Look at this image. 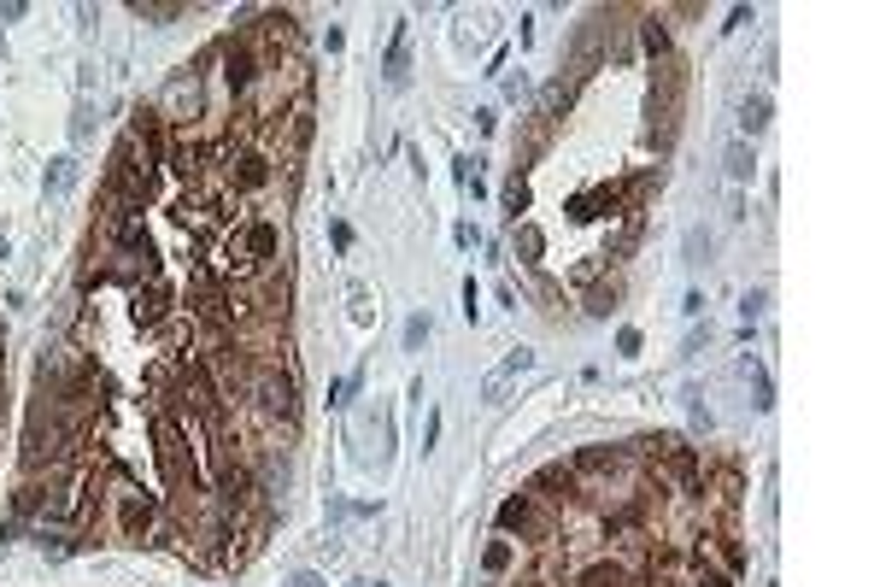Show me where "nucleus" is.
I'll use <instances>...</instances> for the list:
<instances>
[{
    "instance_id": "obj_1",
    "label": "nucleus",
    "mask_w": 880,
    "mask_h": 587,
    "mask_svg": "<svg viewBox=\"0 0 880 587\" xmlns=\"http://www.w3.org/2000/svg\"><path fill=\"white\" fill-rule=\"evenodd\" d=\"M194 306H200V318L206 323H241V294L235 288H224V282L211 277V270H200L194 277Z\"/></svg>"
},
{
    "instance_id": "obj_2",
    "label": "nucleus",
    "mask_w": 880,
    "mask_h": 587,
    "mask_svg": "<svg viewBox=\"0 0 880 587\" xmlns=\"http://www.w3.org/2000/svg\"><path fill=\"white\" fill-rule=\"evenodd\" d=\"M252 388H259V406H265V411H276V418H293V376L259 370V376H252Z\"/></svg>"
},
{
    "instance_id": "obj_3",
    "label": "nucleus",
    "mask_w": 880,
    "mask_h": 587,
    "mask_svg": "<svg viewBox=\"0 0 880 587\" xmlns=\"http://www.w3.org/2000/svg\"><path fill=\"white\" fill-rule=\"evenodd\" d=\"M652 459H663L681 482H699V459H693V447L675 441V434H657V441H652Z\"/></svg>"
},
{
    "instance_id": "obj_4",
    "label": "nucleus",
    "mask_w": 880,
    "mask_h": 587,
    "mask_svg": "<svg viewBox=\"0 0 880 587\" xmlns=\"http://www.w3.org/2000/svg\"><path fill=\"white\" fill-rule=\"evenodd\" d=\"M153 517H159V505L147 500V493H129V500L118 505V529H124L129 541H136V534H147V529H153Z\"/></svg>"
},
{
    "instance_id": "obj_5",
    "label": "nucleus",
    "mask_w": 880,
    "mask_h": 587,
    "mask_svg": "<svg viewBox=\"0 0 880 587\" xmlns=\"http://www.w3.org/2000/svg\"><path fill=\"white\" fill-rule=\"evenodd\" d=\"M224 77H229V88H247L252 77H259V65H252V54H247V47H235V42L224 47Z\"/></svg>"
},
{
    "instance_id": "obj_6",
    "label": "nucleus",
    "mask_w": 880,
    "mask_h": 587,
    "mask_svg": "<svg viewBox=\"0 0 880 587\" xmlns=\"http://www.w3.org/2000/svg\"><path fill=\"white\" fill-rule=\"evenodd\" d=\"M534 488H546V500H575V470H563V464H546V470L534 475Z\"/></svg>"
},
{
    "instance_id": "obj_7",
    "label": "nucleus",
    "mask_w": 880,
    "mask_h": 587,
    "mask_svg": "<svg viewBox=\"0 0 880 587\" xmlns=\"http://www.w3.org/2000/svg\"><path fill=\"white\" fill-rule=\"evenodd\" d=\"M499 529H534V500L529 493H517V500L499 505Z\"/></svg>"
},
{
    "instance_id": "obj_8",
    "label": "nucleus",
    "mask_w": 880,
    "mask_h": 587,
    "mask_svg": "<svg viewBox=\"0 0 880 587\" xmlns=\"http://www.w3.org/2000/svg\"><path fill=\"white\" fill-rule=\"evenodd\" d=\"M165 300H170V294L159 288V282H153V288H147V294H136V323H147V329H153V323H159V318H165V311H170Z\"/></svg>"
},
{
    "instance_id": "obj_9",
    "label": "nucleus",
    "mask_w": 880,
    "mask_h": 587,
    "mask_svg": "<svg viewBox=\"0 0 880 587\" xmlns=\"http://www.w3.org/2000/svg\"><path fill=\"white\" fill-rule=\"evenodd\" d=\"M740 124H745V136L769 129V95H745L740 100Z\"/></svg>"
},
{
    "instance_id": "obj_10",
    "label": "nucleus",
    "mask_w": 880,
    "mask_h": 587,
    "mask_svg": "<svg viewBox=\"0 0 880 587\" xmlns=\"http://www.w3.org/2000/svg\"><path fill=\"white\" fill-rule=\"evenodd\" d=\"M247 252L259 259V265H270V259H276V229H270V224H252L247 229Z\"/></svg>"
},
{
    "instance_id": "obj_11",
    "label": "nucleus",
    "mask_w": 880,
    "mask_h": 587,
    "mask_svg": "<svg viewBox=\"0 0 880 587\" xmlns=\"http://www.w3.org/2000/svg\"><path fill=\"white\" fill-rule=\"evenodd\" d=\"M265 177H270V170H265V159H259V153H247V159H241V170H229V182H241V188H259Z\"/></svg>"
},
{
    "instance_id": "obj_12",
    "label": "nucleus",
    "mask_w": 880,
    "mask_h": 587,
    "mask_svg": "<svg viewBox=\"0 0 880 587\" xmlns=\"http://www.w3.org/2000/svg\"><path fill=\"white\" fill-rule=\"evenodd\" d=\"M722 165H728V177H734V182H745V177H752V147H745V141H734Z\"/></svg>"
},
{
    "instance_id": "obj_13",
    "label": "nucleus",
    "mask_w": 880,
    "mask_h": 587,
    "mask_svg": "<svg viewBox=\"0 0 880 587\" xmlns=\"http://www.w3.org/2000/svg\"><path fill=\"white\" fill-rule=\"evenodd\" d=\"M716 552H722L728 570H745V546H740V534H716Z\"/></svg>"
},
{
    "instance_id": "obj_14",
    "label": "nucleus",
    "mask_w": 880,
    "mask_h": 587,
    "mask_svg": "<svg viewBox=\"0 0 880 587\" xmlns=\"http://www.w3.org/2000/svg\"><path fill=\"white\" fill-rule=\"evenodd\" d=\"M517 252H522V259H540V252H546V236H540L534 224H522V229H517Z\"/></svg>"
},
{
    "instance_id": "obj_15",
    "label": "nucleus",
    "mask_w": 880,
    "mask_h": 587,
    "mask_svg": "<svg viewBox=\"0 0 880 587\" xmlns=\"http://www.w3.org/2000/svg\"><path fill=\"white\" fill-rule=\"evenodd\" d=\"M481 564H488V575H499V570H511V541H493L488 552H481Z\"/></svg>"
},
{
    "instance_id": "obj_16",
    "label": "nucleus",
    "mask_w": 880,
    "mask_h": 587,
    "mask_svg": "<svg viewBox=\"0 0 880 587\" xmlns=\"http://www.w3.org/2000/svg\"><path fill=\"white\" fill-rule=\"evenodd\" d=\"M611 306H616V282H611V288H593V294H587V311H593V318H604Z\"/></svg>"
},
{
    "instance_id": "obj_17",
    "label": "nucleus",
    "mask_w": 880,
    "mask_h": 587,
    "mask_svg": "<svg viewBox=\"0 0 880 587\" xmlns=\"http://www.w3.org/2000/svg\"><path fill=\"white\" fill-rule=\"evenodd\" d=\"M575 464H581V470H611V464H616V452H604V447H587V452H581Z\"/></svg>"
},
{
    "instance_id": "obj_18",
    "label": "nucleus",
    "mask_w": 880,
    "mask_h": 587,
    "mask_svg": "<svg viewBox=\"0 0 880 587\" xmlns=\"http://www.w3.org/2000/svg\"><path fill=\"white\" fill-rule=\"evenodd\" d=\"M663 47H670V29L652 18V24H646V54H663Z\"/></svg>"
},
{
    "instance_id": "obj_19",
    "label": "nucleus",
    "mask_w": 880,
    "mask_h": 587,
    "mask_svg": "<svg viewBox=\"0 0 880 587\" xmlns=\"http://www.w3.org/2000/svg\"><path fill=\"white\" fill-rule=\"evenodd\" d=\"M505 206H511V218H517V211L529 206V182H511V188H505Z\"/></svg>"
},
{
    "instance_id": "obj_20",
    "label": "nucleus",
    "mask_w": 880,
    "mask_h": 587,
    "mask_svg": "<svg viewBox=\"0 0 880 587\" xmlns=\"http://www.w3.org/2000/svg\"><path fill=\"white\" fill-rule=\"evenodd\" d=\"M699 587H734V575H728V570H711V564H699Z\"/></svg>"
},
{
    "instance_id": "obj_21",
    "label": "nucleus",
    "mask_w": 880,
    "mask_h": 587,
    "mask_svg": "<svg viewBox=\"0 0 880 587\" xmlns=\"http://www.w3.org/2000/svg\"><path fill=\"white\" fill-rule=\"evenodd\" d=\"M558 106H570V83H552V88H546V112H558Z\"/></svg>"
},
{
    "instance_id": "obj_22",
    "label": "nucleus",
    "mask_w": 880,
    "mask_h": 587,
    "mask_svg": "<svg viewBox=\"0 0 880 587\" xmlns=\"http://www.w3.org/2000/svg\"><path fill=\"white\" fill-rule=\"evenodd\" d=\"M311 141V112H293V147H306Z\"/></svg>"
},
{
    "instance_id": "obj_23",
    "label": "nucleus",
    "mask_w": 880,
    "mask_h": 587,
    "mask_svg": "<svg viewBox=\"0 0 880 587\" xmlns=\"http://www.w3.org/2000/svg\"><path fill=\"white\" fill-rule=\"evenodd\" d=\"M65 182H70V165H65V159H59V165L47 170V188H65Z\"/></svg>"
},
{
    "instance_id": "obj_24",
    "label": "nucleus",
    "mask_w": 880,
    "mask_h": 587,
    "mask_svg": "<svg viewBox=\"0 0 880 587\" xmlns=\"http://www.w3.org/2000/svg\"><path fill=\"white\" fill-rule=\"evenodd\" d=\"M293 587H323V582H317V575H300V582H293Z\"/></svg>"
},
{
    "instance_id": "obj_25",
    "label": "nucleus",
    "mask_w": 880,
    "mask_h": 587,
    "mask_svg": "<svg viewBox=\"0 0 880 587\" xmlns=\"http://www.w3.org/2000/svg\"><path fill=\"white\" fill-rule=\"evenodd\" d=\"M0 259H6V236H0Z\"/></svg>"
},
{
    "instance_id": "obj_26",
    "label": "nucleus",
    "mask_w": 880,
    "mask_h": 587,
    "mask_svg": "<svg viewBox=\"0 0 880 587\" xmlns=\"http://www.w3.org/2000/svg\"><path fill=\"white\" fill-rule=\"evenodd\" d=\"M622 587H629V582H622Z\"/></svg>"
}]
</instances>
